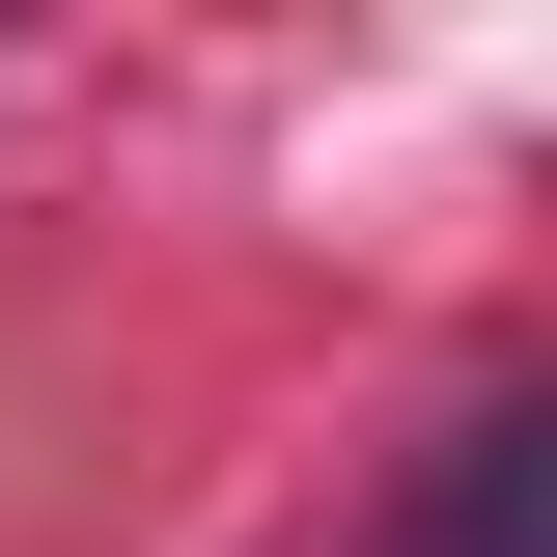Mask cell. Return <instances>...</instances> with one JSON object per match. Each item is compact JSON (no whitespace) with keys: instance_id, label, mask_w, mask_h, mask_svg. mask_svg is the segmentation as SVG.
Masks as SVG:
<instances>
[{"instance_id":"6da1fadb","label":"cell","mask_w":557,"mask_h":557,"mask_svg":"<svg viewBox=\"0 0 557 557\" xmlns=\"http://www.w3.org/2000/svg\"><path fill=\"white\" fill-rule=\"evenodd\" d=\"M418 557H530V446H502V474L446 502V530H418Z\"/></svg>"}]
</instances>
